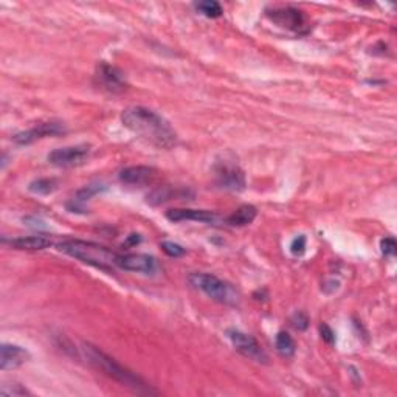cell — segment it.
Wrapping results in <instances>:
<instances>
[{"mask_svg":"<svg viewBox=\"0 0 397 397\" xmlns=\"http://www.w3.org/2000/svg\"><path fill=\"white\" fill-rule=\"evenodd\" d=\"M121 123L137 137L160 149H171L177 145V132L171 123L153 109L143 106L127 107L121 114Z\"/></svg>","mask_w":397,"mask_h":397,"instance_id":"cell-1","label":"cell"},{"mask_svg":"<svg viewBox=\"0 0 397 397\" xmlns=\"http://www.w3.org/2000/svg\"><path fill=\"white\" fill-rule=\"evenodd\" d=\"M83 354L88 364H91L95 369H98L100 373L107 375V377L114 379L115 382L121 383L123 387L132 389L134 393L149 394V396L157 394L155 389L150 387L148 382L143 380L139 374H135L134 371H131V369H127L126 366L118 364V361L112 359L111 355L102 352L100 348L93 346L91 343H84Z\"/></svg>","mask_w":397,"mask_h":397,"instance_id":"cell-2","label":"cell"},{"mask_svg":"<svg viewBox=\"0 0 397 397\" xmlns=\"http://www.w3.org/2000/svg\"><path fill=\"white\" fill-rule=\"evenodd\" d=\"M58 250L81 263L106 272L114 270V267H116V256H118V253L104 247V245L81 241V239H67V241L59 242Z\"/></svg>","mask_w":397,"mask_h":397,"instance_id":"cell-3","label":"cell"},{"mask_svg":"<svg viewBox=\"0 0 397 397\" xmlns=\"http://www.w3.org/2000/svg\"><path fill=\"white\" fill-rule=\"evenodd\" d=\"M188 281L194 289L203 292L205 295L217 301V303L238 306L239 301H241V297H239L235 287L224 281V279L211 275V273H191Z\"/></svg>","mask_w":397,"mask_h":397,"instance_id":"cell-4","label":"cell"},{"mask_svg":"<svg viewBox=\"0 0 397 397\" xmlns=\"http://www.w3.org/2000/svg\"><path fill=\"white\" fill-rule=\"evenodd\" d=\"M92 153L91 145H75V146H65V148H58L52 150L49 154V163L56 168H78L83 166L84 163L88 160Z\"/></svg>","mask_w":397,"mask_h":397,"instance_id":"cell-5","label":"cell"},{"mask_svg":"<svg viewBox=\"0 0 397 397\" xmlns=\"http://www.w3.org/2000/svg\"><path fill=\"white\" fill-rule=\"evenodd\" d=\"M228 338L231 340L233 346H235L239 354H242L244 357H247L256 364H269V355L263 349V346L258 343V340L251 335L245 334L238 329H228Z\"/></svg>","mask_w":397,"mask_h":397,"instance_id":"cell-6","label":"cell"},{"mask_svg":"<svg viewBox=\"0 0 397 397\" xmlns=\"http://www.w3.org/2000/svg\"><path fill=\"white\" fill-rule=\"evenodd\" d=\"M116 267L127 272L154 275L159 270V263L154 256L145 255V253H118Z\"/></svg>","mask_w":397,"mask_h":397,"instance_id":"cell-7","label":"cell"},{"mask_svg":"<svg viewBox=\"0 0 397 397\" xmlns=\"http://www.w3.org/2000/svg\"><path fill=\"white\" fill-rule=\"evenodd\" d=\"M97 81L98 84L104 88V91L111 93H121L127 88L126 77L123 70H120L118 67L111 65L107 63H100L97 67Z\"/></svg>","mask_w":397,"mask_h":397,"instance_id":"cell-8","label":"cell"},{"mask_svg":"<svg viewBox=\"0 0 397 397\" xmlns=\"http://www.w3.org/2000/svg\"><path fill=\"white\" fill-rule=\"evenodd\" d=\"M65 132V127L61 125V123L56 121H49V123H39L31 129H26V131H22L16 134L13 137L15 143L20 146H26L31 145V143L47 139V137H54V135H61Z\"/></svg>","mask_w":397,"mask_h":397,"instance_id":"cell-9","label":"cell"},{"mask_svg":"<svg viewBox=\"0 0 397 397\" xmlns=\"http://www.w3.org/2000/svg\"><path fill=\"white\" fill-rule=\"evenodd\" d=\"M267 17L273 24L290 31H301L306 26L304 15L299 10L293 8V6H281V8L269 10L267 11Z\"/></svg>","mask_w":397,"mask_h":397,"instance_id":"cell-10","label":"cell"},{"mask_svg":"<svg viewBox=\"0 0 397 397\" xmlns=\"http://www.w3.org/2000/svg\"><path fill=\"white\" fill-rule=\"evenodd\" d=\"M216 179L217 185L224 189L242 191L245 188L244 171L238 165L228 162H221L216 165Z\"/></svg>","mask_w":397,"mask_h":397,"instance_id":"cell-11","label":"cell"},{"mask_svg":"<svg viewBox=\"0 0 397 397\" xmlns=\"http://www.w3.org/2000/svg\"><path fill=\"white\" fill-rule=\"evenodd\" d=\"M159 171L153 166H127L120 173V180L125 185H131V187H145L150 185L155 179Z\"/></svg>","mask_w":397,"mask_h":397,"instance_id":"cell-12","label":"cell"},{"mask_svg":"<svg viewBox=\"0 0 397 397\" xmlns=\"http://www.w3.org/2000/svg\"><path fill=\"white\" fill-rule=\"evenodd\" d=\"M0 368L2 371H11L22 366L30 359V352L25 348L13 343H3L0 348Z\"/></svg>","mask_w":397,"mask_h":397,"instance_id":"cell-13","label":"cell"},{"mask_svg":"<svg viewBox=\"0 0 397 397\" xmlns=\"http://www.w3.org/2000/svg\"><path fill=\"white\" fill-rule=\"evenodd\" d=\"M166 219L171 222H183L193 221L202 224H215L217 221V215L215 211L208 210H193V208H174L166 211Z\"/></svg>","mask_w":397,"mask_h":397,"instance_id":"cell-14","label":"cell"},{"mask_svg":"<svg viewBox=\"0 0 397 397\" xmlns=\"http://www.w3.org/2000/svg\"><path fill=\"white\" fill-rule=\"evenodd\" d=\"M5 244H8L10 247L16 250H29V251H36V250H45L49 249L53 244L52 238L47 235H34V236H20L6 241L3 239Z\"/></svg>","mask_w":397,"mask_h":397,"instance_id":"cell-15","label":"cell"},{"mask_svg":"<svg viewBox=\"0 0 397 397\" xmlns=\"http://www.w3.org/2000/svg\"><path fill=\"white\" fill-rule=\"evenodd\" d=\"M106 187H102L100 183L86 185L84 188H81L70 202L67 203V210L72 213H87V202L91 201L93 196L100 194L101 191H104Z\"/></svg>","mask_w":397,"mask_h":397,"instance_id":"cell-16","label":"cell"},{"mask_svg":"<svg viewBox=\"0 0 397 397\" xmlns=\"http://www.w3.org/2000/svg\"><path fill=\"white\" fill-rule=\"evenodd\" d=\"M256 216V207H253V205H242V207L233 211L225 222H227L230 227H247V225L255 221Z\"/></svg>","mask_w":397,"mask_h":397,"instance_id":"cell-17","label":"cell"},{"mask_svg":"<svg viewBox=\"0 0 397 397\" xmlns=\"http://www.w3.org/2000/svg\"><path fill=\"white\" fill-rule=\"evenodd\" d=\"M275 346H277V351L279 352V355H283L284 359H292L293 355H295L297 346L289 332H286V331L278 332L277 338H275Z\"/></svg>","mask_w":397,"mask_h":397,"instance_id":"cell-18","label":"cell"},{"mask_svg":"<svg viewBox=\"0 0 397 397\" xmlns=\"http://www.w3.org/2000/svg\"><path fill=\"white\" fill-rule=\"evenodd\" d=\"M185 196H187V191H185V193H176V191L171 187H162V188H157L148 196V202L153 205H160L163 202L171 201V198H174V197H185Z\"/></svg>","mask_w":397,"mask_h":397,"instance_id":"cell-19","label":"cell"},{"mask_svg":"<svg viewBox=\"0 0 397 397\" xmlns=\"http://www.w3.org/2000/svg\"><path fill=\"white\" fill-rule=\"evenodd\" d=\"M29 189L34 194L49 196L53 193V191L58 189V180L56 179H49V177H45V179L33 180L29 185Z\"/></svg>","mask_w":397,"mask_h":397,"instance_id":"cell-20","label":"cell"},{"mask_svg":"<svg viewBox=\"0 0 397 397\" xmlns=\"http://www.w3.org/2000/svg\"><path fill=\"white\" fill-rule=\"evenodd\" d=\"M194 8L201 13V15L207 16L210 19H217L224 15V10L219 2L215 0H205V2H197L194 3Z\"/></svg>","mask_w":397,"mask_h":397,"instance_id":"cell-21","label":"cell"},{"mask_svg":"<svg viewBox=\"0 0 397 397\" xmlns=\"http://www.w3.org/2000/svg\"><path fill=\"white\" fill-rule=\"evenodd\" d=\"M160 247L171 258H182L185 253H187V250H185L180 244L171 242V241H163L160 244Z\"/></svg>","mask_w":397,"mask_h":397,"instance_id":"cell-22","label":"cell"},{"mask_svg":"<svg viewBox=\"0 0 397 397\" xmlns=\"http://www.w3.org/2000/svg\"><path fill=\"white\" fill-rule=\"evenodd\" d=\"M0 394L5 397H20L30 393L22 385H19V383H11V385H3L2 389H0Z\"/></svg>","mask_w":397,"mask_h":397,"instance_id":"cell-23","label":"cell"},{"mask_svg":"<svg viewBox=\"0 0 397 397\" xmlns=\"http://www.w3.org/2000/svg\"><path fill=\"white\" fill-rule=\"evenodd\" d=\"M307 247V239L304 235H299L290 244V253L293 256H303Z\"/></svg>","mask_w":397,"mask_h":397,"instance_id":"cell-24","label":"cell"},{"mask_svg":"<svg viewBox=\"0 0 397 397\" xmlns=\"http://www.w3.org/2000/svg\"><path fill=\"white\" fill-rule=\"evenodd\" d=\"M292 326L298 331H306L309 327V317L304 312H295L290 318Z\"/></svg>","mask_w":397,"mask_h":397,"instance_id":"cell-25","label":"cell"},{"mask_svg":"<svg viewBox=\"0 0 397 397\" xmlns=\"http://www.w3.org/2000/svg\"><path fill=\"white\" fill-rule=\"evenodd\" d=\"M380 249H382V253L385 256H394L396 255V249H397V245H396V239L394 238H385V239H382L380 241Z\"/></svg>","mask_w":397,"mask_h":397,"instance_id":"cell-26","label":"cell"},{"mask_svg":"<svg viewBox=\"0 0 397 397\" xmlns=\"http://www.w3.org/2000/svg\"><path fill=\"white\" fill-rule=\"evenodd\" d=\"M320 334H321V338H323L326 343H329V345H332L334 341H335V334H334V331L331 329L329 326L327 325H321L320 326Z\"/></svg>","mask_w":397,"mask_h":397,"instance_id":"cell-27","label":"cell"},{"mask_svg":"<svg viewBox=\"0 0 397 397\" xmlns=\"http://www.w3.org/2000/svg\"><path fill=\"white\" fill-rule=\"evenodd\" d=\"M140 241H141L140 235H131L127 238V245H137V244H140Z\"/></svg>","mask_w":397,"mask_h":397,"instance_id":"cell-28","label":"cell"}]
</instances>
